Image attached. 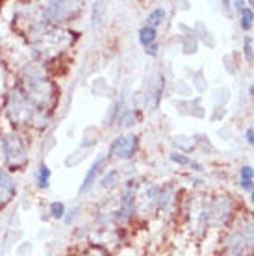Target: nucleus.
Listing matches in <instances>:
<instances>
[{"mask_svg": "<svg viewBox=\"0 0 254 256\" xmlns=\"http://www.w3.org/2000/svg\"><path fill=\"white\" fill-rule=\"evenodd\" d=\"M138 38H140V43L143 46H148V45H154L156 43V38H158V30H154L150 26H143L138 34Z\"/></svg>", "mask_w": 254, "mask_h": 256, "instance_id": "1a4fd4ad", "label": "nucleus"}, {"mask_svg": "<svg viewBox=\"0 0 254 256\" xmlns=\"http://www.w3.org/2000/svg\"><path fill=\"white\" fill-rule=\"evenodd\" d=\"M254 24V10H250V8H245L242 13H240V26H242L243 32H248L250 28H252Z\"/></svg>", "mask_w": 254, "mask_h": 256, "instance_id": "f8f14e48", "label": "nucleus"}, {"mask_svg": "<svg viewBox=\"0 0 254 256\" xmlns=\"http://www.w3.org/2000/svg\"><path fill=\"white\" fill-rule=\"evenodd\" d=\"M171 160L174 162V164H178V166H190L191 164L190 158L182 152H171Z\"/></svg>", "mask_w": 254, "mask_h": 256, "instance_id": "f3484780", "label": "nucleus"}, {"mask_svg": "<svg viewBox=\"0 0 254 256\" xmlns=\"http://www.w3.org/2000/svg\"><path fill=\"white\" fill-rule=\"evenodd\" d=\"M245 8H247V2H245V0H240V2H234V10H236V12H240V13H242L243 10H245Z\"/></svg>", "mask_w": 254, "mask_h": 256, "instance_id": "4be33fe9", "label": "nucleus"}, {"mask_svg": "<svg viewBox=\"0 0 254 256\" xmlns=\"http://www.w3.org/2000/svg\"><path fill=\"white\" fill-rule=\"evenodd\" d=\"M22 93L41 114L50 112L56 104V86L44 76L43 69L38 64H32L24 69Z\"/></svg>", "mask_w": 254, "mask_h": 256, "instance_id": "f257e3e1", "label": "nucleus"}, {"mask_svg": "<svg viewBox=\"0 0 254 256\" xmlns=\"http://www.w3.org/2000/svg\"><path fill=\"white\" fill-rule=\"evenodd\" d=\"M50 216L54 219H64L65 218V204L64 202H52L50 204Z\"/></svg>", "mask_w": 254, "mask_h": 256, "instance_id": "4468645a", "label": "nucleus"}, {"mask_svg": "<svg viewBox=\"0 0 254 256\" xmlns=\"http://www.w3.org/2000/svg\"><path fill=\"white\" fill-rule=\"evenodd\" d=\"M164 20H166V10L164 8H154L152 12L148 13V17H146V26L156 30L158 26L164 24Z\"/></svg>", "mask_w": 254, "mask_h": 256, "instance_id": "9d476101", "label": "nucleus"}, {"mask_svg": "<svg viewBox=\"0 0 254 256\" xmlns=\"http://www.w3.org/2000/svg\"><path fill=\"white\" fill-rule=\"evenodd\" d=\"M145 54L146 56H150V58H154V56H158V43H154V45H148L145 48Z\"/></svg>", "mask_w": 254, "mask_h": 256, "instance_id": "aec40b11", "label": "nucleus"}, {"mask_svg": "<svg viewBox=\"0 0 254 256\" xmlns=\"http://www.w3.org/2000/svg\"><path fill=\"white\" fill-rule=\"evenodd\" d=\"M104 166H106V156H98V158L93 162V166L89 167V171L86 173V176H84V182H82V186H80V193H86L91 190V186L95 184L96 176H98V173L104 169Z\"/></svg>", "mask_w": 254, "mask_h": 256, "instance_id": "6e6552de", "label": "nucleus"}, {"mask_svg": "<svg viewBox=\"0 0 254 256\" xmlns=\"http://www.w3.org/2000/svg\"><path fill=\"white\" fill-rule=\"evenodd\" d=\"M240 180H254V167L243 166L240 169Z\"/></svg>", "mask_w": 254, "mask_h": 256, "instance_id": "a211bd4d", "label": "nucleus"}, {"mask_svg": "<svg viewBox=\"0 0 254 256\" xmlns=\"http://www.w3.org/2000/svg\"><path fill=\"white\" fill-rule=\"evenodd\" d=\"M134 122H136V114H134V112H124V114L119 117V126H122V128L132 126Z\"/></svg>", "mask_w": 254, "mask_h": 256, "instance_id": "2eb2a0df", "label": "nucleus"}, {"mask_svg": "<svg viewBox=\"0 0 254 256\" xmlns=\"http://www.w3.org/2000/svg\"><path fill=\"white\" fill-rule=\"evenodd\" d=\"M190 166L193 167V171H197V173H200V171H202V166H200L198 162H191Z\"/></svg>", "mask_w": 254, "mask_h": 256, "instance_id": "5701e85b", "label": "nucleus"}, {"mask_svg": "<svg viewBox=\"0 0 254 256\" xmlns=\"http://www.w3.org/2000/svg\"><path fill=\"white\" fill-rule=\"evenodd\" d=\"M245 140H247V143L250 145V147H254V130L252 128H247V130H245Z\"/></svg>", "mask_w": 254, "mask_h": 256, "instance_id": "412c9836", "label": "nucleus"}, {"mask_svg": "<svg viewBox=\"0 0 254 256\" xmlns=\"http://www.w3.org/2000/svg\"><path fill=\"white\" fill-rule=\"evenodd\" d=\"M248 200H250V204L254 206V190H252V192H250V197H248Z\"/></svg>", "mask_w": 254, "mask_h": 256, "instance_id": "393cba45", "label": "nucleus"}, {"mask_svg": "<svg viewBox=\"0 0 254 256\" xmlns=\"http://www.w3.org/2000/svg\"><path fill=\"white\" fill-rule=\"evenodd\" d=\"M8 116L15 124L28 126V124H32L36 121V117L44 116V114L38 112V108L26 98L22 90H13L10 93V98H8Z\"/></svg>", "mask_w": 254, "mask_h": 256, "instance_id": "f03ea898", "label": "nucleus"}, {"mask_svg": "<svg viewBox=\"0 0 254 256\" xmlns=\"http://www.w3.org/2000/svg\"><path fill=\"white\" fill-rule=\"evenodd\" d=\"M248 95L254 98V84H250V88H248Z\"/></svg>", "mask_w": 254, "mask_h": 256, "instance_id": "b1692460", "label": "nucleus"}, {"mask_svg": "<svg viewBox=\"0 0 254 256\" xmlns=\"http://www.w3.org/2000/svg\"><path fill=\"white\" fill-rule=\"evenodd\" d=\"M4 154H6L8 166L13 169H20L28 164V150H26V143L19 132H8L4 136Z\"/></svg>", "mask_w": 254, "mask_h": 256, "instance_id": "7ed1b4c3", "label": "nucleus"}, {"mask_svg": "<svg viewBox=\"0 0 254 256\" xmlns=\"http://www.w3.org/2000/svg\"><path fill=\"white\" fill-rule=\"evenodd\" d=\"M74 10H80V4H74V2H48L44 6L43 13L50 22L60 24V22H67L74 15Z\"/></svg>", "mask_w": 254, "mask_h": 256, "instance_id": "39448f33", "label": "nucleus"}, {"mask_svg": "<svg viewBox=\"0 0 254 256\" xmlns=\"http://www.w3.org/2000/svg\"><path fill=\"white\" fill-rule=\"evenodd\" d=\"M134 202H136V186H132V182H130V186L122 193L121 204H119V210H117V219H119V221L126 223L128 219L132 218Z\"/></svg>", "mask_w": 254, "mask_h": 256, "instance_id": "423d86ee", "label": "nucleus"}, {"mask_svg": "<svg viewBox=\"0 0 254 256\" xmlns=\"http://www.w3.org/2000/svg\"><path fill=\"white\" fill-rule=\"evenodd\" d=\"M38 186L41 188V190H46L48 188V182H50V169L44 166V164H41L38 169Z\"/></svg>", "mask_w": 254, "mask_h": 256, "instance_id": "ddd939ff", "label": "nucleus"}, {"mask_svg": "<svg viewBox=\"0 0 254 256\" xmlns=\"http://www.w3.org/2000/svg\"><path fill=\"white\" fill-rule=\"evenodd\" d=\"M240 188L250 193L254 190V180H240Z\"/></svg>", "mask_w": 254, "mask_h": 256, "instance_id": "6ab92c4d", "label": "nucleus"}, {"mask_svg": "<svg viewBox=\"0 0 254 256\" xmlns=\"http://www.w3.org/2000/svg\"><path fill=\"white\" fill-rule=\"evenodd\" d=\"M91 256H93V254H91Z\"/></svg>", "mask_w": 254, "mask_h": 256, "instance_id": "bb28decb", "label": "nucleus"}, {"mask_svg": "<svg viewBox=\"0 0 254 256\" xmlns=\"http://www.w3.org/2000/svg\"><path fill=\"white\" fill-rule=\"evenodd\" d=\"M247 6L250 8V10H254V2H247Z\"/></svg>", "mask_w": 254, "mask_h": 256, "instance_id": "a878e982", "label": "nucleus"}, {"mask_svg": "<svg viewBox=\"0 0 254 256\" xmlns=\"http://www.w3.org/2000/svg\"><path fill=\"white\" fill-rule=\"evenodd\" d=\"M243 54H245V60H247V62H252V60H254V45H252V39H250V38H245Z\"/></svg>", "mask_w": 254, "mask_h": 256, "instance_id": "dca6fc26", "label": "nucleus"}, {"mask_svg": "<svg viewBox=\"0 0 254 256\" xmlns=\"http://www.w3.org/2000/svg\"><path fill=\"white\" fill-rule=\"evenodd\" d=\"M140 147V138L136 134H126L115 138L112 147H110V156L112 158H119V160H130L134 154L138 152Z\"/></svg>", "mask_w": 254, "mask_h": 256, "instance_id": "20e7f679", "label": "nucleus"}, {"mask_svg": "<svg viewBox=\"0 0 254 256\" xmlns=\"http://www.w3.org/2000/svg\"><path fill=\"white\" fill-rule=\"evenodd\" d=\"M15 193H17V188H15L12 174L4 169H0V208L10 204L12 198L15 197Z\"/></svg>", "mask_w": 254, "mask_h": 256, "instance_id": "0eeeda50", "label": "nucleus"}, {"mask_svg": "<svg viewBox=\"0 0 254 256\" xmlns=\"http://www.w3.org/2000/svg\"><path fill=\"white\" fill-rule=\"evenodd\" d=\"M119 180H121V174H119V171L110 169L108 173L100 178V188H102V190H112V188H115L117 184H119Z\"/></svg>", "mask_w": 254, "mask_h": 256, "instance_id": "9b49d317", "label": "nucleus"}]
</instances>
